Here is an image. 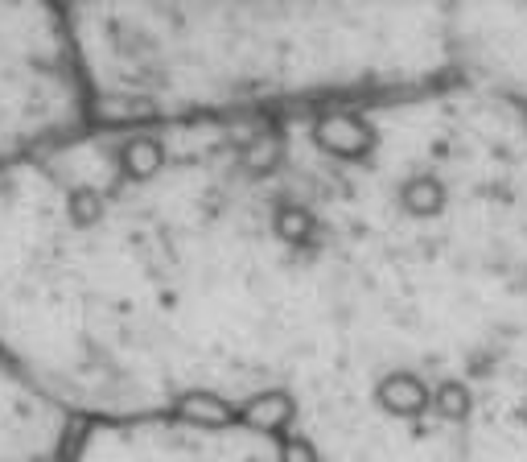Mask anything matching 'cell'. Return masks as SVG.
Instances as JSON below:
<instances>
[{"instance_id": "1", "label": "cell", "mask_w": 527, "mask_h": 462, "mask_svg": "<svg viewBox=\"0 0 527 462\" xmlns=\"http://www.w3.org/2000/svg\"><path fill=\"white\" fill-rule=\"evenodd\" d=\"M0 462H280L243 429L182 421H95L62 409L0 359Z\"/></svg>"}, {"instance_id": "2", "label": "cell", "mask_w": 527, "mask_h": 462, "mask_svg": "<svg viewBox=\"0 0 527 462\" xmlns=\"http://www.w3.org/2000/svg\"><path fill=\"white\" fill-rule=\"evenodd\" d=\"M91 128L62 5H0V174Z\"/></svg>"}, {"instance_id": "3", "label": "cell", "mask_w": 527, "mask_h": 462, "mask_svg": "<svg viewBox=\"0 0 527 462\" xmlns=\"http://www.w3.org/2000/svg\"><path fill=\"white\" fill-rule=\"evenodd\" d=\"M371 405L379 413H388L396 421H416L425 409H433V388L420 380L416 372H383L371 384Z\"/></svg>"}, {"instance_id": "4", "label": "cell", "mask_w": 527, "mask_h": 462, "mask_svg": "<svg viewBox=\"0 0 527 462\" xmlns=\"http://www.w3.org/2000/svg\"><path fill=\"white\" fill-rule=\"evenodd\" d=\"M400 207H404V215H412V219L437 215V211L445 207V186H441V178H433V174H412V178L400 186Z\"/></svg>"}, {"instance_id": "5", "label": "cell", "mask_w": 527, "mask_h": 462, "mask_svg": "<svg viewBox=\"0 0 527 462\" xmlns=\"http://www.w3.org/2000/svg\"><path fill=\"white\" fill-rule=\"evenodd\" d=\"M433 409L445 417V421H462L470 413V388L462 380H445L437 392H433Z\"/></svg>"}]
</instances>
